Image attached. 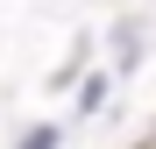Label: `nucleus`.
Instances as JSON below:
<instances>
[{
	"mask_svg": "<svg viewBox=\"0 0 156 149\" xmlns=\"http://www.w3.org/2000/svg\"><path fill=\"white\" fill-rule=\"evenodd\" d=\"M50 142H57V135H50V128H36L29 142H21V149H50Z\"/></svg>",
	"mask_w": 156,
	"mask_h": 149,
	"instance_id": "nucleus-1",
	"label": "nucleus"
}]
</instances>
